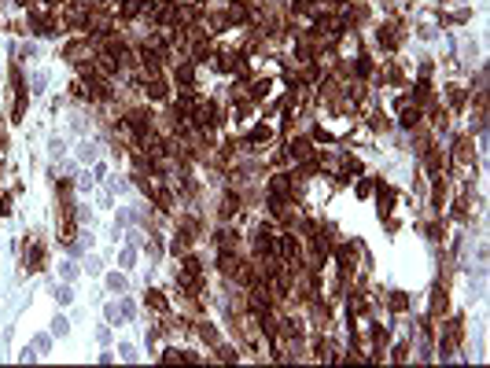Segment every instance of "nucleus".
<instances>
[{
	"instance_id": "1",
	"label": "nucleus",
	"mask_w": 490,
	"mask_h": 368,
	"mask_svg": "<svg viewBox=\"0 0 490 368\" xmlns=\"http://www.w3.org/2000/svg\"><path fill=\"white\" fill-rule=\"evenodd\" d=\"M376 37H380V44H383V48H398V33H394V26H383V30L376 33Z\"/></svg>"
},
{
	"instance_id": "2",
	"label": "nucleus",
	"mask_w": 490,
	"mask_h": 368,
	"mask_svg": "<svg viewBox=\"0 0 490 368\" xmlns=\"http://www.w3.org/2000/svg\"><path fill=\"white\" fill-rule=\"evenodd\" d=\"M454 158L465 166L468 158H472V144H468V140H457V144H454Z\"/></svg>"
},
{
	"instance_id": "3",
	"label": "nucleus",
	"mask_w": 490,
	"mask_h": 368,
	"mask_svg": "<svg viewBox=\"0 0 490 368\" xmlns=\"http://www.w3.org/2000/svg\"><path fill=\"white\" fill-rule=\"evenodd\" d=\"M144 89H148V96H152V100H166V81H159V78H152V81H148V85H144Z\"/></svg>"
},
{
	"instance_id": "4",
	"label": "nucleus",
	"mask_w": 490,
	"mask_h": 368,
	"mask_svg": "<svg viewBox=\"0 0 490 368\" xmlns=\"http://www.w3.org/2000/svg\"><path fill=\"white\" fill-rule=\"evenodd\" d=\"M442 166H446V155H442V151H435V147H431V151H428V169H431V173H439V169H442Z\"/></svg>"
},
{
	"instance_id": "5",
	"label": "nucleus",
	"mask_w": 490,
	"mask_h": 368,
	"mask_svg": "<svg viewBox=\"0 0 490 368\" xmlns=\"http://www.w3.org/2000/svg\"><path fill=\"white\" fill-rule=\"evenodd\" d=\"M310 155V140H291V158H306Z\"/></svg>"
},
{
	"instance_id": "6",
	"label": "nucleus",
	"mask_w": 490,
	"mask_h": 368,
	"mask_svg": "<svg viewBox=\"0 0 490 368\" xmlns=\"http://www.w3.org/2000/svg\"><path fill=\"white\" fill-rule=\"evenodd\" d=\"M417 122H420V111H417V107H413V111H409V107H402V125H406V129H413Z\"/></svg>"
},
{
	"instance_id": "7",
	"label": "nucleus",
	"mask_w": 490,
	"mask_h": 368,
	"mask_svg": "<svg viewBox=\"0 0 490 368\" xmlns=\"http://www.w3.org/2000/svg\"><path fill=\"white\" fill-rule=\"evenodd\" d=\"M192 78H195L192 63H181V67H177V81H181V85H192Z\"/></svg>"
},
{
	"instance_id": "8",
	"label": "nucleus",
	"mask_w": 490,
	"mask_h": 368,
	"mask_svg": "<svg viewBox=\"0 0 490 368\" xmlns=\"http://www.w3.org/2000/svg\"><path fill=\"white\" fill-rule=\"evenodd\" d=\"M148 306H152V309H159V313H166V298L159 295V291H148Z\"/></svg>"
},
{
	"instance_id": "9",
	"label": "nucleus",
	"mask_w": 490,
	"mask_h": 368,
	"mask_svg": "<svg viewBox=\"0 0 490 368\" xmlns=\"http://www.w3.org/2000/svg\"><path fill=\"white\" fill-rule=\"evenodd\" d=\"M41 261H44V250L41 247H33L30 254H26V265H30V269H41Z\"/></svg>"
},
{
	"instance_id": "10",
	"label": "nucleus",
	"mask_w": 490,
	"mask_h": 368,
	"mask_svg": "<svg viewBox=\"0 0 490 368\" xmlns=\"http://www.w3.org/2000/svg\"><path fill=\"white\" fill-rule=\"evenodd\" d=\"M107 287H111V291H118V295H122V291H126V276H118V272H111V276H107Z\"/></svg>"
},
{
	"instance_id": "11",
	"label": "nucleus",
	"mask_w": 490,
	"mask_h": 368,
	"mask_svg": "<svg viewBox=\"0 0 490 368\" xmlns=\"http://www.w3.org/2000/svg\"><path fill=\"white\" fill-rule=\"evenodd\" d=\"M52 332H55V335H67V332H70V320H67V317H55V320H52Z\"/></svg>"
},
{
	"instance_id": "12",
	"label": "nucleus",
	"mask_w": 490,
	"mask_h": 368,
	"mask_svg": "<svg viewBox=\"0 0 490 368\" xmlns=\"http://www.w3.org/2000/svg\"><path fill=\"white\" fill-rule=\"evenodd\" d=\"M133 313H137V306H133L129 298H122V306H118V317H122V320H129Z\"/></svg>"
},
{
	"instance_id": "13",
	"label": "nucleus",
	"mask_w": 490,
	"mask_h": 368,
	"mask_svg": "<svg viewBox=\"0 0 490 368\" xmlns=\"http://www.w3.org/2000/svg\"><path fill=\"white\" fill-rule=\"evenodd\" d=\"M55 302H59V306L74 302V291H70V287H55Z\"/></svg>"
},
{
	"instance_id": "14",
	"label": "nucleus",
	"mask_w": 490,
	"mask_h": 368,
	"mask_svg": "<svg viewBox=\"0 0 490 368\" xmlns=\"http://www.w3.org/2000/svg\"><path fill=\"white\" fill-rule=\"evenodd\" d=\"M266 92H269V81H254V85H251V96H254V100H262Z\"/></svg>"
},
{
	"instance_id": "15",
	"label": "nucleus",
	"mask_w": 490,
	"mask_h": 368,
	"mask_svg": "<svg viewBox=\"0 0 490 368\" xmlns=\"http://www.w3.org/2000/svg\"><path fill=\"white\" fill-rule=\"evenodd\" d=\"M450 103H454V107H461V103H465V92H461L457 85H450Z\"/></svg>"
},
{
	"instance_id": "16",
	"label": "nucleus",
	"mask_w": 490,
	"mask_h": 368,
	"mask_svg": "<svg viewBox=\"0 0 490 368\" xmlns=\"http://www.w3.org/2000/svg\"><path fill=\"white\" fill-rule=\"evenodd\" d=\"M78 155H81V162H92V158H96V147H92V144H81Z\"/></svg>"
},
{
	"instance_id": "17",
	"label": "nucleus",
	"mask_w": 490,
	"mask_h": 368,
	"mask_svg": "<svg viewBox=\"0 0 490 368\" xmlns=\"http://www.w3.org/2000/svg\"><path fill=\"white\" fill-rule=\"evenodd\" d=\"M262 140H269V129H254V133L247 136V144H262Z\"/></svg>"
},
{
	"instance_id": "18",
	"label": "nucleus",
	"mask_w": 490,
	"mask_h": 368,
	"mask_svg": "<svg viewBox=\"0 0 490 368\" xmlns=\"http://www.w3.org/2000/svg\"><path fill=\"white\" fill-rule=\"evenodd\" d=\"M229 18H232V22H243V18H247V11H243L240 4H232V7H229Z\"/></svg>"
},
{
	"instance_id": "19",
	"label": "nucleus",
	"mask_w": 490,
	"mask_h": 368,
	"mask_svg": "<svg viewBox=\"0 0 490 368\" xmlns=\"http://www.w3.org/2000/svg\"><path fill=\"white\" fill-rule=\"evenodd\" d=\"M391 306L394 309H406V295H402V291H391Z\"/></svg>"
},
{
	"instance_id": "20",
	"label": "nucleus",
	"mask_w": 490,
	"mask_h": 368,
	"mask_svg": "<svg viewBox=\"0 0 490 368\" xmlns=\"http://www.w3.org/2000/svg\"><path fill=\"white\" fill-rule=\"evenodd\" d=\"M199 335L206 339V343H218V332H214V328H210V324H203V328H199Z\"/></svg>"
},
{
	"instance_id": "21",
	"label": "nucleus",
	"mask_w": 490,
	"mask_h": 368,
	"mask_svg": "<svg viewBox=\"0 0 490 368\" xmlns=\"http://www.w3.org/2000/svg\"><path fill=\"white\" fill-rule=\"evenodd\" d=\"M44 81H48V78H44V74H33V81H30L33 89H30V92H41V89H44Z\"/></svg>"
},
{
	"instance_id": "22",
	"label": "nucleus",
	"mask_w": 490,
	"mask_h": 368,
	"mask_svg": "<svg viewBox=\"0 0 490 368\" xmlns=\"http://www.w3.org/2000/svg\"><path fill=\"white\" fill-rule=\"evenodd\" d=\"M133 258H137V250H133V247H126V250H122V265H133Z\"/></svg>"
},
{
	"instance_id": "23",
	"label": "nucleus",
	"mask_w": 490,
	"mask_h": 368,
	"mask_svg": "<svg viewBox=\"0 0 490 368\" xmlns=\"http://www.w3.org/2000/svg\"><path fill=\"white\" fill-rule=\"evenodd\" d=\"M221 361H236V350H232V346H221Z\"/></svg>"
},
{
	"instance_id": "24",
	"label": "nucleus",
	"mask_w": 490,
	"mask_h": 368,
	"mask_svg": "<svg viewBox=\"0 0 490 368\" xmlns=\"http://www.w3.org/2000/svg\"><path fill=\"white\" fill-rule=\"evenodd\" d=\"M15 4H22V7H26V4H30V0H15Z\"/></svg>"
}]
</instances>
